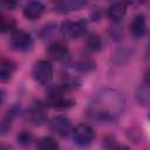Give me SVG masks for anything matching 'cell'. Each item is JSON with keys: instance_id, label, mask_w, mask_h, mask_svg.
<instances>
[{"instance_id": "1", "label": "cell", "mask_w": 150, "mask_h": 150, "mask_svg": "<svg viewBox=\"0 0 150 150\" xmlns=\"http://www.w3.org/2000/svg\"><path fill=\"white\" fill-rule=\"evenodd\" d=\"M125 98L121 91L111 88H103L95 93L91 97L87 114L100 123H109L116 121L124 111Z\"/></svg>"}, {"instance_id": "2", "label": "cell", "mask_w": 150, "mask_h": 150, "mask_svg": "<svg viewBox=\"0 0 150 150\" xmlns=\"http://www.w3.org/2000/svg\"><path fill=\"white\" fill-rule=\"evenodd\" d=\"M71 135L74 142L80 146H88L95 139V131L87 123H80L73 128Z\"/></svg>"}, {"instance_id": "3", "label": "cell", "mask_w": 150, "mask_h": 150, "mask_svg": "<svg viewBox=\"0 0 150 150\" xmlns=\"http://www.w3.org/2000/svg\"><path fill=\"white\" fill-rule=\"evenodd\" d=\"M87 21L84 19H80L76 21L66 20L61 23V33L67 39H79L86 33Z\"/></svg>"}, {"instance_id": "4", "label": "cell", "mask_w": 150, "mask_h": 150, "mask_svg": "<svg viewBox=\"0 0 150 150\" xmlns=\"http://www.w3.org/2000/svg\"><path fill=\"white\" fill-rule=\"evenodd\" d=\"M34 80L39 84H48L53 79V67L49 61L47 60H39L33 66L32 70Z\"/></svg>"}, {"instance_id": "5", "label": "cell", "mask_w": 150, "mask_h": 150, "mask_svg": "<svg viewBox=\"0 0 150 150\" xmlns=\"http://www.w3.org/2000/svg\"><path fill=\"white\" fill-rule=\"evenodd\" d=\"M11 46L19 52H26L33 46V38L23 29H15L11 34Z\"/></svg>"}, {"instance_id": "6", "label": "cell", "mask_w": 150, "mask_h": 150, "mask_svg": "<svg viewBox=\"0 0 150 150\" xmlns=\"http://www.w3.org/2000/svg\"><path fill=\"white\" fill-rule=\"evenodd\" d=\"M50 129L54 134H56L60 137L68 136L73 129H71V122L70 120L64 115H57L50 121Z\"/></svg>"}, {"instance_id": "7", "label": "cell", "mask_w": 150, "mask_h": 150, "mask_svg": "<svg viewBox=\"0 0 150 150\" xmlns=\"http://www.w3.org/2000/svg\"><path fill=\"white\" fill-rule=\"evenodd\" d=\"M45 12V5L41 1H28L23 8L22 14L28 20H36L39 19Z\"/></svg>"}, {"instance_id": "8", "label": "cell", "mask_w": 150, "mask_h": 150, "mask_svg": "<svg viewBox=\"0 0 150 150\" xmlns=\"http://www.w3.org/2000/svg\"><path fill=\"white\" fill-rule=\"evenodd\" d=\"M26 118L29 123L34 125H41L47 121V115L45 112L42 104H35L32 108H29L26 112Z\"/></svg>"}, {"instance_id": "9", "label": "cell", "mask_w": 150, "mask_h": 150, "mask_svg": "<svg viewBox=\"0 0 150 150\" xmlns=\"http://www.w3.org/2000/svg\"><path fill=\"white\" fill-rule=\"evenodd\" d=\"M105 13L110 20H112L114 22H118L124 18L127 13V4L123 1H114L107 7Z\"/></svg>"}, {"instance_id": "10", "label": "cell", "mask_w": 150, "mask_h": 150, "mask_svg": "<svg viewBox=\"0 0 150 150\" xmlns=\"http://www.w3.org/2000/svg\"><path fill=\"white\" fill-rule=\"evenodd\" d=\"M47 53L48 55L54 59V60H57V61H63L68 57V47L64 42L62 41H54L52 42L48 48H47Z\"/></svg>"}, {"instance_id": "11", "label": "cell", "mask_w": 150, "mask_h": 150, "mask_svg": "<svg viewBox=\"0 0 150 150\" xmlns=\"http://www.w3.org/2000/svg\"><path fill=\"white\" fill-rule=\"evenodd\" d=\"M129 28H130V33L132 34V36L135 38H142L144 36L145 32H146V22H145V16L142 14V13H138L136 14L130 25H129Z\"/></svg>"}, {"instance_id": "12", "label": "cell", "mask_w": 150, "mask_h": 150, "mask_svg": "<svg viewBox=\"0 0 150 150\" xmlns=\"http://www.w3.org/2000/svg\"><path fill=\"white\" fill-rule=\"evenodd\" d=\"M83 6H86V1L83 0H62L54 5V11L57 13H68L71 11H77Z\"/></svg>"}, {"instance_id": "13", "label": "cell", "mask_w": 150, "mask_h": 150, "mask_svg": "<svg viewBox=\"0 0 150 150\" xmlns=\"http://www.w3.org/2000/svg\"><path fill=\"white\" fill-rule=\"evenodd\" d=\"M15 71V63L6 57H2L0 61V80L1 82L9 81Z\"/></svg>"}, {"instance_id": "14", "label": "cell", "mask_w": 150, "mask_h": 150, "mask_svg": "<svg viewBox=\"0 0 150 150\" xmlns=\"http://www.w3.org/2000/svg\"><path fill=\"white\" fill-rule=\"evenodd\" d=\"M19 111V107L18 105H13L12 108L8 109V111L6 112V115L4 116L2 121H1V125H0V130H1V135H6L13 123V120L16 115V112Z\"/></svg>"}, {"instance_id": "15", "label": "cell", "mask_w": 150, "mask_h": 150, "mask_svg": "<svg viewBox=\"0 0 150 150\" xmlns=\"http://www.w3.org/2000/svg\"><path fill=\"white\" fill-rule=\"evenodd\" d=\"M36 150H60V146L59 143L53 137L45 136L38 139Z\"/></svg>"}, {"instance_id": "16", "label": "cell", "mask_w": 150, "mask_h": 150, "mask_svg": "<svg viewBox=\"0 0 150 150\" xmlns=\"http://www.w3.org/2000/svg\"><path fill=\"white\" fill-rule=\"evenodd\" d=\"M15 20L14 18L9 16V15H5L1 14L0 15V30L2 33H7V32H13L15 30Z\"/></svg>"}, {"instance_id": "17", "label": "cell", "mask_w": 150, "mask_h": 150, "mask_svg": "<svg viewBox=\"0 0 150 150\" xmlns=\"http://www.w3.org/2000/svg\"><path fill=\"white\" fill-rule=\"evenodd\" d=\"M87 47L89 50L91 52H98L102 47V40L101 38L95 34V33H91L87 36Z\"/></svg>"}, {"instance_id": "18", "label": "cell", "mask_w": 150, "mask_h": 150, "mask_svg": "<svg viewBox=\"0 0 150 150\" xmlns=\"http://www.w3.org/2000/svg\"><path fill=\"white\" fill-rule=\"evenodd\" d=\"M75 66L81 71H88V70H91L93 68H95V62L90 57H82L77 61V63Z\"/></svg>"}, {"instance_id": "19", "label": "cell", "mask_w": 150, "mask_h": 150, "mask_svg": "<svg viewBox=\"0 0 150 150\" xmlns=\"http://www.w3.org/2000/svg\"><path fill=\"white\" fill-rule=\"evenodd\" d=\"M16 141L20 145L22 146H26V145H29L33 141V135L27 131V130H22L18 136H16Z\"/></svg>"}, {"instance_id": "20", "label": "cell", "mask_w": 150, "mask_h": 150, "mask_svg": "<svg viewBox=\"0 0 150 150\" xmlns=\"http://www.w3.org/2000/svg\"><path fill=\"white\" fill-rule=\"evenodd\" d=\"M144 83L145 86H150V67L144 73Z\"/></svg>"}, {"instance_id": "21", "label": "cell", "mask_w": 150, "mask_h": 150, "mask_svg": "<svg viewBox=\"0 0 150 150\" xmlns=\"http://www.w3.org/2000/svg\"><path fill=\"white\" fill-rule=\"evenodd\" d=\"M1 5L2 6H6V9H12L13 7L16 6V2H14V1H2Z\"/></svg>"}, {"instance_id": "22", "label": "cell", "mask_w": 150, "mask_h": 150, "mask_svg": "<svg viewBox=\"0 0 150 150\" xmlns=\"http://www.w3.org/2000/svg\"><path fill=\"white\" fill-rule=\"evenodd\" d=\"M114 150H131L128 145H124V144H116V146L114 148Z\"/></svg>"}, {"instance_id": "23", "label": "cell", "mask_w": 150, "mask_h": 150, "mask_svg": "<svg viewBox=\"0 0 150 150\" xmlns=\"http://www.w3.org/2000/svg\"><path fill=\"white\" fill-rule=\"evenodd\" d=\"M0 150H13V148L9 145V144H1V146H0Z\"/></svg>"}, {"instance_id": "24", "label": "cell", "mask_w": 150, "mask_h": 150, "mask_svg": "<svg viewBox=\"0 0 150 150\" xmlns=\"http://www.w3.org/2000/svg\"><path fill=\"white\" fill-rule=\"evenodd\" d=\"M146 56L150 57V40H149V43H148V48H146Z\"/></svg>"}, {"instance_id": "25", "label": "cell", "mask_w": 150, "mask_h": 150, "mask_svg": "<svg viewBox=\"0 0 150 150\" xmlns=\"http://www.w3.org/2000/svg\"><path fill=\"white\" fill-rule=\"evenodd\" d=\"M149 118H150V114H149Z\"/></svg>"}]
</instances>
